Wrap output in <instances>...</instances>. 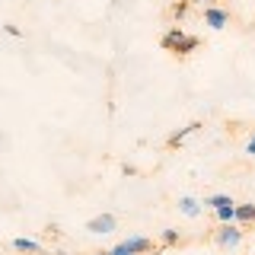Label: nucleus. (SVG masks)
<instances>
[{
    "label": "nucleus",
    "instance_id": "nucleus-1",
    "mask_svg": "<svg viewBox=\"0 0 255 255\" xmlns=\"http://www.w3.org/2000/svg\"><path fill=\"white\" fill-rule=\"evenodd\" d=\"M159 48H163V51L179 54V58H188L191 51H198V48H201V38H198V35H188L182 26H169L163 35H159Z\"/></svg>",
    "mask_w": 255,
    "mask_h": 255
},
{
    "label": "nucleus",
    "instance_id": "nucleus-2",
    "mask_svg": "<svg viewBox=\"0 0 255 255\" xmlns=\"http://www.w3.org/2000/svg\"><path fill=\"white\" fill-rule=\"evenodd\" d=\"M243 239H246V230L239 227V223H220L217 230H214V246L217 249H239L243 246Z\"/></svg>",
    "mask_w": 255,
    "mask_h": 255
},
{
    "label": "nucleus",
    "instance_id": "nucleus-3",
    "mask_svg": "<svg viewBox=\"0 0 255 255\" xmlns=\"http://www.w3.org/2000/svg\"><path fill=\"white\" fill-rule=\"evenodd\" d=\"M201 22L207 29H214V32H220V29H227L230 22H233V13L227 10V6H220V3H214V6H204L201 10Z\"/></svg>",
    "mask_w": 255,
    "mask_h": 255
},
{
    "label": "nucleus",
    "instance_id": "nucleus-4",
    "mask_svg": "<svg viewBox=\"0 0 255 255\" xmlns=\"http://www.w3.org/2000/svg\"><path fill=\"white\" fill-rule=\"evenodd\" d=\"M115 230H118V217H115V214H96V217L86 220V233L106 236V233H115Z\"/></svg>",
    "mask_w": 255,
    "mask_h": 255
},
{
    "label": "nucleus",
    "instance_id": "nucleus-5",
    "mask_svg": "<svg viewBox=\"0 0 255 255\" xmlns=\"http://www.w3.org/2000/svg\"><path fill=\"white\" fill-rule=\"evenodd\" d=\"M122 246H125L131 255H150V252H156V249H153V239H147V236H140V233L122 239Z\"/></svg>",
    "mask_w": 255,
    "mask_h": 255
},
{
    "label": "nucleus",
    "instance_id": "nucleus-6",
    "mask_svg": "<svg viewBox=\"0 0 255 255\" xmlns=\"http://www.w3.org/2000/svg\"><path fill=\"white\" fill-rule=\"evenodd\" d=\"M10 249L19 252V255H48L45 246L38 243V239H29V236H16L13 243H10Z\"/></svg>",
    "mask_w": 255,
    "mask_h": 255
},
{
    "label": "nucleus",
    "instance_id": "nucleus-7",
    "mask_svg": "<svg viewBox=\"0 0 255 255\" xmlns=\"http://www.w3.org/2000/svg\"><path fill=\"white\" fill-rule=\"evenodd\" d=\"M201 122H191V125H185V128H179V131H172L169 134V137H166V147H169V150H175V147H182V143H185L188 137H191V134H198V131H201Z\"/></svg>",
    "mask_w": 255,
    "mask_h": 255
},
{
    "label": "nucleus",
    "instance_id": "nucleus-8",
    "mask_svg": "<svg viewBox=\"0 0 255 255\" xmlns=\"http://www.w3.org/2000/svg\"><path fill=\"white\" fill-rule=\"evenodd\" d=\"M236 223H239V227H252V223H255V201H239L236 204Z\"/></svg>",
    "mask_w": 255,
    "mask_h": 255
},
{
    "label": "nucleus",
    "instance_id": "nucleus-9",
    "mask_svg": "<svg viewBox=\"0 0 255 255\" xmlns=\"http://www.w3.org/2000/svg\"><path fill=\"white\" fill-rule=\"evenodd\" d=\"M179 211L185 214V217H201V214H204V204L198 201L195 195H182L179 198Z\"/></svg>",
    "mask_w": 255,
    "mask_h": 255
},
{
    "label": "nucleus",
    "instance_id": "nucleus-10",
    "mask_svg": "<svg viewBox=\"0 0 255 255\" xmlns=\"http://www.w3.org/2000/svg\"><path fill=\"white\" fill-rule=\"evenodd\" d=\"M201 204H204V211H220V207H227V204H236L230 195H223V191H217V195H204L201 198Z\"/></svg>",
    "mask_w": 255,
    "mask_h": 255
},
{
    "label": "nucleus",
    "instance_id": "nucleus-11",
    "mask_svg": "<svg viewBox=\"0 0 255 255\" xmlns=\"http://www.w3.org/2000/svg\"><path fill=\"white\" fill-rule=\"evenodd\" d=\"M182 243H185V236H182L175 227L159 230V246H163V249H169V246H182Z\"/></svg>",
    "mask_w": 255,
    "mask_h": 255
},
{
    "label": "nucleus",
    "instance_id": "nucleus-12",
    "mask_svg": "<svg viewBox=\"0 0 255 255\" xmlns=\"http://www.w3.org/2000/svg\"><path fill=\"white\" fill-rule=\"evenodd\" d=\"M214 217H217V223H236V204H227L220 211H214Z\"/></svg>",
    "mask_w": 255,
    "mask_h": 255
},
{
    "label": "nucleus",
    "instance_id": "nucleus-13",
    "mask_svg": "<svg viewBox=\"0 0 255 255\" xmlns=\"http://www.w3.org/2000/svg\"><path fill=\"white\" fill-rule=\"evenodd\" d=\"M188 6H191L188 0H179V3H172V10H169V13H172V19H175V22L185 19V16H188Z\"/></svg>",
    "mask_w": 255,
    "mask_h": 255
},
{
    "label": "nucleus",
    "instance_id": "nucleus-14",
    "mask_svg": "<svg viewBox=\"0 0 255 255\" xmlns=\"http://www.w3.org/2000/svg\"><path fill=\"white\" fill-rule=\"evenodd\" d=\"M3 32H6V35H13V38H19V35H22V29H19V26H13V22H6Z\"/></svg>",
    "mask_w": 255,
    "mask_h": 255
},
{
    "label": "nucleus",
    "instance_id": "nucleus-15",
    "mask_svg": "<svg viewBox=\"0 0 255 255\" xmlns=\"http://www.w3.org/2000/svg\"><path fill=\"white\" fill-rule=\"evenodd\" d=\"M122 172L125 175H137V166H134V163H122Z\"/></svg>",
    "mask_w": 255,
    "mask_h": 255
},
{
    "label": "nucleus",
    "instance_id": "nucleus-16",
    "mask_svg": "<svg viewBox=\"0 0 255 255\" xmlns=\"http://www.w3.org/2000/svg\"><path fill=\"white\" fill-rule=\"evenodd\" d=\"M246 156H255V134L246 140Z\"/></svg>",
    "mask_w": 255,
    "mask_h": 255
},
{
    "label": "nucleus",
    "instance_id": "nucleus-17",
    "mask_svg": "<svg viewBox=\"0 0 255 255\" xmlns=\"http://www.w3.org/2000/svg\"><path fill=\"white\" fill-rule=\"evenodd\" d=\"M109 252H112V255H131V252H128V249H125V246H122V243H115V246H112V249H109Z\"/></svg>",
    "mask_w": 255,
    "mask_h": 255
},
{
    "label": "nucleus",
    "instance_id": "nucleus-18",
    "mask_svg": "<svg viewBox=\"0 0 255 255\" xmlns=\"http://www.w3.org/2000/svg\"><path fill=\"white\" fill-rule=\"evenodd\" d=\"M188 3H201V6H214L217 0H188Z\"/></svg>",
    "mask_w": 255,
    "mask_h": 255
},
{
    "label": "nucleus",
    "instance_id": "nucleus-19",
    "mask_svg": "<svg viewBox=\"0 0 255 255\" xmlns=\"http://www.w3.org/2000/svg\"><path fill=\"white\" fill-rule=\"evenodd\" d=\"M93 255H112V252L109 249H99V252H93Z\"/></svg>",
    "mask_w": 255,
    "mask_h": 255
}]
</instances>
